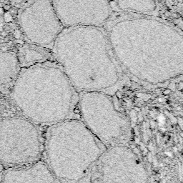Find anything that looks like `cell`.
I'll use <instances>...</instances> for the list:
<instances>
[{
  "instance_id": "16",
  "label": "cell",
  "mask_w": 183,
  "mask_h": 183,
  "mask_svg": "<svg viewBox=\"0 0 183 183\" xmlns=\"http://www.w3.org/2000/svg\"><path fill=\"white\" fill-rule=\"evenodd\" d=\"M2 31H4V28L2 26H0V32H2Z\"/></svg>"
},
{
  "instance_id": "7",
  "label": "cell",
  "mask_w": 183,
  "mask_h": 183,
  "mask_svg": "<svg viewBox=\"0 0 183 183\" xmlns=\"http://www.w3.org/2000/svg\"><path fill=\"white\" fill-rule=\"evenodd\" d=\"M92 183H149L145 163L127 144L107 147L94 167Z\"/></svg>"
},
{
  "instance_id": "6",
  "label": "cell",
  "mask_w": 183,
  "mask_h": 183,
  "mask_svg": "<svg viewBox=\"0 0 183 183\" xmlns=\"http://www.w3.org/2000/svg\"><path fill=\"white\" fill-rule=\"evenodd\" d=\"M42 156L39 126L26 117L0 120V163L19 167L40 160Z\"/></svg>"
},
{
  "instance_id": "5",
  "label": "cell",
  "mask_w": 183,
  "mask_h": 183,
  "mask_svg": "<svg viewBox=\"0 0 183 183\" xmlns=\"http://www.w3.org/2000/svg\"><path fill=\"white\" fill-rule=\"evenodd\" d=\"M77 113L79 119L106 147L129 142L130 122L114 95L101 92L80 93Z\"/></svg>"
},
{
  "instance_id": "4",
  "label": "cell",
  "mask_w": 183,
  "mask_h": 183,
  "mask_svg": "<svg viewBox=\"0 0 183 183\" xmlns=\"http://www.w3.org/2000/svg\"><path fill=\"white\" fill-rule=\"evenodd\" d=\"M106 146L79 118L47 127L43 137L46 164L59 183H92Z\"/></svg>"
},
{
  "instance_id": "1",
  "label": "cell",
  "mask_w": 183,
  "mask_h": 183,
  "mask_svg": "<svg viewBox=\"0 0 183 183\" xmlns=\"http://www.w3.org/2000/svg\"><path fill=\"white\" fill-rule=\"evenodd\" d=\"M103 28L129 80L159 86L182 77L181 27L159 17L114 11Z\"/></svg>"
},
{
  "instance_id": "8",
  "label": "cell",
  "mask_w": 183,
  "mask_h": 183,
  "mask_svg": "<svg viewBox=\"0 0 183 183\" xmlns=\"http://www.w3.org/2000/svg\"><path fill=\"white\" fill-rule=\"evenodd\" d=\"M22 23L30 42L50 50L64 28L52 0H32L23 11Z\"/></svg>"
},
{
  "instance_id": "15",
  "label": "cell",
  "mask_w": 183,
  "mask_h": 183,
  "mask_svg": "<svg viewBox=\"0 0 183 183\" xmlns=\"http://www.w3.org/2000/svg\"><path fill=\"white\" fill-rule=\"evenodd\" d=\"M0 34H1V36L3 37L4 38L6 37H7V32L4 31H4L0 32Z\"/></svg>"
},
{
  "instance_id": "14",
  "label": "cell",
  "mask_w": 183,
  "mask_h": 183,
  "mask_svg": "<svg viewBox=\"0 0 183 183\" xmlns=\"http://www.w3.org/2000/svg\"><path fill=\"white\" fill-rule=\"evenodd\" d=\"M11 6L10 5V4H4V5L3 6V7H2V9H3V10H4V12H7V11L9 10H11Z\"/></svg>"
},
{
  "instance_id": "12",
  "label": "cell",
  "mask_w": 183,
  "mask_h": 183,
  "mask_svg": "<svg viewBox=\"0 0 183 183\" xmlns=\"http://www.w3.org/2000/svg\"><path fill=\"white\" fill-rule=\"evenodd\" d=\"M20 52V65L24 68L54 60L51 50L34 44L24 45Z\"/></svg>"
},
{
  "instance_id": "10",
  "label": "cell",
  "mask_w": 183,
  "mask_h": 183,
  "mask_svg": "<svg viewBox=\"0 0 183 183\" xmlns=\"http://www.w3.org/2000/svg\"><path fill=\"white\" fill-rule=\"evenodd\" d=\"M2 183H59L45 161L15 167L4 174Z\"/></svg>"
},
{
  "instance_id": "9",
  "label": "cell",
  "mask_w": 183,
  "mask_h": 183,
  "mask_svg": "<svg viewBox=\"0 0 183 183\" xmlns=\"http://www.w3.org/2000/svg\"><path fill=\"white\" fill-rule=\"evenodd\" d=\"M64 28L103 27L114 12L110 0H52Z\"/></svg>"
},
{
  "instance_id": "3",
  "label": "cell",
  "mask_w": 183,
  "mask_h": 183,
  "mask_svg": "<svg viewBox=\"0 0 183 183\" xmlns=\"http://www.w3.org/2000/svg\"><path fill=\"white\" fill-rule=\"evenodd\" d=\"M80 93L54 61L23 68L11 90V98L24 117L49 127L75 117Z\"/></svg>"
},
{
  "instance_id": "2",
  "label": "cell",
  "mask_w": 183,
  "mask_h": 183,
  "mask_svg": "<svg viewBox=\"0 0 183 183\" xmlns=\"http://www.w3.org/2000/svg\"><path fill=\"white\" fill-rule=\"evenodd\" d=\"M51 51L79 93L101 92L115 95L129 82L103 27L64 28Z\"/></svg>"
},
{
  "instance_id": "13",
  "label": "cell",
  "mask_w": 183,
  "mask_h": 183,
  "mask_svg": "<svg viewBox=\"0 0 183 183\" xmlns=\"http://www.w3.org/2000/svg\"><path fill=\"white\" fill-rule=\"evenodd\" d=\"M18 72V63L15 59L0 62V87L15 82Z\"/></svg>"
},
{
  "instance_id": "17",
  "label": "cell",
  "mask_w": 183,
  "mask_h": 183,
  "mask_svg": "<svg viewBox=\"0 0 183 183\" xmlns=\"http://www.w3.org/2000/svg\"><path fill=\"white\" fill-rule=\"evenodd\" d=\"M112 0H110V3H111V4H112Z\"/></svg>"
},
{
  "instance_id": "11",
  "label": "cell",
  "mask_w": 183,
  "mask_h": 183,
  "mask_svg": "<svg viewBox=\"0 0 183 183\" xmlns=\"http://www.w3.org/2000/svg\"><path fill=\"white\" fill-rule=\"evenodd\" d=\"M114 11L159 17L158 0H112Z\"/></svg>"
}]
</instances>
